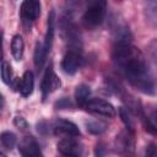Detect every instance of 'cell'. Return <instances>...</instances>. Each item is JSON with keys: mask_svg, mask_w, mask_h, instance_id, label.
I'll use <instances>...</instances> for the list:
<instances>
[{"mask_svg": "<svg viewBox=\"0 0 157 157\" xmlns=\"http://www.w3.org/2000/svg\"><path fill=\"white\" fill-rule=\"evenodd\" d=\"M113 60L129 82L139 91L153 94L155 83L142 53L130 43H115Z\"/></svg>", "mask_w": 157, "mask_h": 157, "instance_id": "6da1fadb", "label": "cell"}, {"mask_svg": "<svg viewBox=\"0 0 157 157\" xmlns=\"http://www.w3.org/2000/svg\"><path fill=\"white\" fill-rule=\"evenodd\" d=\"M85 108L87 112H90L94 115H101V117H105V118H113L117 114L114 105L112 103H109L108 101H104L102 98L90 99L86 103Z\"/></svg>", "mask_w": 157, "mask_h": 157, "instance_id": "7a4b0ae2", "label": "cell"}, {"mask_svg": "<svg viewBox=\"0 0 157 157\" xmlns=\"http://www.w3.org/2000/svg\"><path fill=\"white\" fill-rule=\"evenodd\" d=\"M105 10H107L105 1H94L85 11L83 20L90 26H93V27L98 26L103 22L105 17Z\"/></svg>", "mask_w": 157, "mask_h": 157, "instance_id": "3957f363", "label": "cell"}, {"mask_svg": "<svg viewBox=\"0 0 157 157\" xmlns=\"http://www.w3.org/2000/svg\"><path fill=\"white\" fill-rule=\"evenodd\" d=\"M81 63H82V56H81V53H80L78 48L72 47L64 55L63 61H61V67L66 74L74 75L78 70Z\"/></svg>", "mask_w": 157, "mask_h": 157, "instance_id": "277c9868", "label": "cell"}, {"mask_svg": "<svg viewBox=\"0 0 157 157\" xmlns=\"http://www.w3.org/2000/svg\"><path fill=\"white\" fill-rule=\"evenodd\" d=\"M56 146H58V151L65 157H81L83 151L82 145L77 140L71 137L61 139Z\"/></svg>", "mask_w": 157, "mask_h": 157, "instance_id": "5b68a950", "label": "cell"}, {"mask_svg": "<svg viewBox=\"0 0 157 157\" xmlns=\"http://www.w3.org/2000/svg\"><path fill=\"white\" fill-rule=\"evenodd\" d=\"M40 15V2L37 0H26L21 5V17L23 23L36 21Z\"/></svg>", "mask_w": 157, "mask_h": 157, "instance_id": "8992f818", "label": "cell"}, {"mask_svg": "<svg viewBox=\"0 0 157 157\" xmlns=\"http://www.w3.org/2000/svg\"><path fill=\"white\" fill-rule=\"evenodd\" d=\"M61 85L59 77L56 76V74L54 72L53 67H48L44 76H43V80H42V92H43V97H47L49 93L54 92L56 88H59Z\"/></svg>", "mask_w": 157, "mask_h": 157, "instance_id": "52a82bcc", "label": "cell"}, {"mask_svg": "<svg viewBox=\"0 0 157 157\" xmlns=\"http://www.w3.org/2000/svg\"><path fill=\"white\" fill-rule=\"evenodd\" d=\"M20 152L22 153L23 157H42L39 146L37 144V141L32 137V136H27L22 140L20 147H18Z\"/></svg>", "mask_w": 157, "mask_h": 157, "instance_id": "ba28073f", "label": "cell"}, {"mask_svg": "<svg viewBox=\"0 0 157 157\" xmlns=\"http://www.w3.org/2000/svg\"><path fill=\"white\" fill-rule=\"evenodd\" d=\"M54 129L56 132H61V134H65L69 136H78L80 135V130H78L77 125L66 119H58L55 121Z\"/></svg>", "mask_w": 157, "mask_h": 157, "instance_id": "9c48e42d", "label": "cell"}, {"mask_svg": "<svg viewBox=\"0 0 157 157\" xmlns=\"http://www.w3.org/2000/svg\"><path fill=\"white\" fill-rule=\"evenodd\" d=\"M54 32H55V12L50 11V13L48 16L47 33H45V38H44V42H43V47H44L47 53H49L50 49H52L53 40H54Z\"/></svg>", "mask_w": 157, "mask_h": 157, "instance_id": "30bf717a", "label": "cell"}, {"mask_svg": "<svg viewBox=\"0 0 157 157\" xmlns=\"http://www.w3.org/2000/svg\"><path fill=\"white\" fill-rule=\"evenodd\" d=\"M144 13L148 25L157 28V0L146 1L144 4Z\"/></svg>", "mask_w": 157, "mask_h": 157, "instance_id": "8fae6325", "label": "cell"}, {"mask_svg": "<svg viewBox=\"0 0 157 157\" xmlns=\"http://www.w3.org/2000/svg\"><path fill=\"white\" fill-rule=\"evenodd\" d=\"M33 86H34V78L32 71H26L21 78V85H20V92L23 97H28L33 92Z\"/></svg>", "mask_w": 157, "mask_h": 157, "instance_id": "7c38bea8", "label": "cell"}, {"mask_svg": "<svg viewBox=\"0 0 157 157\" xmlns=\"http://www.w3.org/2000/svg\"><path fill=\"white\" fill-rule=\"evenodd\" d=\"M23 48H25V44H23V39L20 34H16L13 36L12 40H11V53H12V56L15 60H21L22 56H23Z\"/></svg>", "mask_w": 157, "mask_h": 157, "instance_id": "4fadbf2b", "label": "cell"}, {"mask_svg": "<svg viewBox=\"0 0 157 157\" xmlns=\"http://www.w3.org/2000/svg\"><path fill=\"white\" fill-rule=\"evenodd\" d=\"M90 93H91V90L87 85H78L75 90V98H76L77 104L78 105H86V103L90 101L88 99Z\"/></svg>", "mask_w": 157, "mask_h": 157, "instance_id": "5bb4252c", "label": "cell"}, {"mask_svg": "<svg viewBox=\"0 0 157 157\" xmlns=\"http://www.w3.org/2000/svg\"><path fill=\"white\" fill-rule=\"evenodd\" d=\"M86 129L93 135H101L107 130V124L101 120H88L86 121Z\"/></svg>", "mask_w": 157, "mask_h": 157, "instance_id": "9a60e30c", "label": "cell"}, {"mask_svg": "<svg viewBox=\"0 0 157 157\" xmlns=\"http://www.w3.org/2000/svg\"><path fill=\"white\" fill-rule=\"evenodd\" d=\"M47 55H48V53L45 52V49L43 47V43H37L36 50H34V65L38 69L43 67V65L47 60Z\"/></svg>", "mask_w": 157, "mask_h": 157, "instance_id": "2e32d148", "label": "cell"}, {"mask_svg": "<svg viewBox=\"0 0 157 157\" xmlns=\"http://www.w3.org/2000/svg\"><path fill=\"white\" fill-rule=\"evenodd\" d=\"M1 144L6 150H12L16 145V135L11 131H4L1 134Z\"/></svg>", "mask_w": 157, "mask_h": 157, "instance_id": "e0dca14e", "label": "cell"}, {"mask_svg": "<svg viewBox=\"0 0 157 157\" xmlns=\"http://www.w3.org/2000/svg\"><path fill=\"white\" fill-rule=\"evenodd\" d=\"M1 78H2L4 83H6V85H9L12 80L11 65L7 61H2V64H1Z\"/></svg>", "mask_w": 157, "mask_h": 157, "instance_id": "ac0fdd59", "label": "cell"}, {"mask_svg": "<svg viewBox=\"0 0 157 157\" xmlns=\"http://www.w3.org/2000/svg\"><path fill=\"white\" fill-rule=\"evenodd\" d=\"M119 115H120V118H121L123 123L126 125V128L132 129V121H131V115H130L129 110H128L126 108L121 107V108L119 109Z\"/></svg>", "mask_w": 157, "mask_h": 157, "instance_id": "d6986e66", "label": "cell"}, {"mask_svg": "<svg viewBox=\"0 0 157 157\" xmlns=\"http://www.w3.org/2000/svg\"><path fill=\"white\" fill-rule=\"evenodd\" d=\"M148 54H150L151 59L155 61V64L157 65V39H153L148 44Z\"/></svg>", "mask_w": 157, "mask_h": 157, "instance_id": "ffe728a7", "label": "cell"}, {"mask_svg": "<svg viewBox=\"0 0 157 157\" xmlns=\"http://www.w3.org/2000/svg\"><path fill=\"white\" fill-rule=\"evenodd\" d=\"M13 124H15V126H17V128L21 129V130H26V129L28 128L27 121H26L25 118H22V117H16V118L13 119Z\"/></svg>", "mask_w": 157, "mask_h": 157, "instance_id": "44dd1931", "label": "cell"}, {"mask_svg": "<svg viewBox=\"0 0 157 157\" xmlns=\"http://www.w3.org/2000/svg\"><path fill=\"white\" fill-rule=\"evenodd\" d=\"M146 157H157V145L151 142L146 147Z\"/></svg>", "mask_w": 157, "mask_h": 157, "instance_id": "7402d4cb", "label": "cell"}, {"mask_svg": "<svg viewBox=\"0 0 157 157\" xmlns=\"http://www.w3.org/2000/svg\"><path fill=\"white\" fill-rule=\"evenodd\" d=\"M152 120L156 123V125H157V110H155L153 113H152Z\"/></svg>", "mask_w": 157, "mask_h": 157, "instance_id": "603a6c76", "label": "cell"}, {"mask_svg": "<svg viewBox=\"0 0 157 157\" xmlns=\"http://www.w3.org/2000/svg\"><path fill=\"white\" fill-rule=\"evenodd\" d=\"M1 157H5V156H4V153H1Z\"/></svg>", "mask_w": 157, "mask_h": 157, "instance_id": "cb8c5ba5", "label": "cell"}]
</instances>
